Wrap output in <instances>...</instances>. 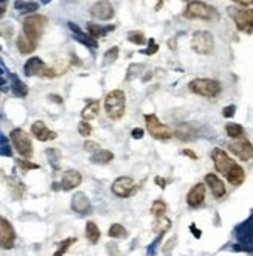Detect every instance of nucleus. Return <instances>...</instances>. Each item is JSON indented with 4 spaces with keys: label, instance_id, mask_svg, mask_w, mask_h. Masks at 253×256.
Here are the masks:
<instances>
[{
    "label": "nucleus",
    "instance_id": "1",
    "mask_svg": "<svg viewBox=\"0 0 253 256\" xmlns=\"http://www.w3.org/2000/svg\"><path fill=\"white\" fill-rule=\"evenodd\" d=\"M104 110L112 121H120L126 112V93L120 89L109 92L104 100Z\"/></svg>",
    "mask_w": 253,
    "mask_h": 256
},
{
    "label": "nucleus",
    "instance_id": "2",
    "mask_svg": "<svg viewBox=\"0 0 253 256\" xmlns=\"http://www.w3.org/2000/svg\"><path fill=\"white\" fill-rule=\"evenodd\" d=\"M189 92H193L199 97L205 98H216L222 92V85L216 79H210V78H196L191 83L188 84Z\"/></svg>",
    "mask_w": 253,
    "mask_h": 256
},
{
    "label": "nucleus",
    "instance_id": "3",
    "mask_svg": "<svg viewBox=\"0 0 253 256\" xmlns=\"http://www.w3.org/2000/svg\"><path fill=\"white\" fill-rule=\"evenodd\" d=\"M47 17L41 14H31L23 19V34H25L31 42H37L42 36V31L45 28Z\"/></svg>",
    "mask_w": 253,
    "mask_h": 256
},
{
    "label": "nucleus",
    "instance_id": "4",
    "mask_svg": "<svg viewBox=\"0 0 253 256\" xmlns=\"http://www.w3.org/2000/svg\"><path fill=\"white\" fill-rule=\"evenodd\" d=\"M236 28L242 33H253V8H228Z\"/></svg>",
    "mask_w": 253,
    "mask_h": 256
},
{
    "label": "nucleus",
    "instance_id": "5",
    "mask_svg": "<svg viewBox=\"0 0 253 256\" xmlns=\"http://www.w3.org/2000/svg\"><path fill=\"white\" fill-rule=\"evenodd\" d=\"M191 49L197 54H202V56L210 54L213 49H215V39H213V34L210 31H205V30L194 31V34L191 37Z\"/></svg>",
    "mask_w": 253,
    "mask_h": 256
},
{
    "label": "nucleus",
    "instance_id": "6",
    "mask_svg": "<svg viewBox=\"0 0 253 256\" xmlns=\"http://www.w3.org/2000/svg\"><path fill=\"white\" fill-rule=\"evenodd\" d=\"M216 16V10L205 2H189L184 11V17L186 19H201V20H211Z\"/></svg>",
    "mask_w": 253,
    "mask_h": 256
},
{
    "label": "nucleus",
    "instance_id": "7",
    "mask_svg": "<svg viewBox=\"0 0 253 256\" xmlns=\"http://www.w3.org/2000/svg\"><path fill=\"white\" fill-rule=\"evenodd\" d=\"M145 121H146V129L152 138L157 140H169L172 137V131L167 124H163L159 117L155 114H148L145 115Z\"/></svg>",
    "mask_w": 253,
    "mask_h": 256
},
{
    "label": "nucleus",
    "instance_id": "8",
    "mask_svg": "<svg viewBox=\"0 0 253 256\" xmlns=\"http://www.w3.org/2000/svg\"><path fill=\"white\" fill-rule=\"evenodd\" d=\"M10 138L13 141L16 151H17L22 157H25V158L33 157V141H31L30 135L25 131L13 129L10 134Z\"/></svg>",
    "mask_w": 253,
    "mask_h": 256
},
{
    "label": "nucleus",
    "instance_id": "9",
    "mask_svg": "<svg viewBox=\"0 0 253 256\" xmlns=\"http://www.w3.org/2000/svg\"><path fill=\"white\" fill-rule=\"evenodd\" d=\"M211 160H213V163H215V170L219 172V174H222L224 177H227L228 172H230L236 162L235 160L228 155L225 151L222 149H219V148H215L213 149V153H211Z\"/></svg>",
    "mask_w": 253,
    "mask_h": 256
},
{
    "label": "nucleus",
    "instance_id": "10",
    "mask_svg": "<svg viewBox=\"0 0 253 256\" xmlns=\"http://www.w3.org/2000/svg\"><path fill=\"white\" fill-rule=\"evenodd\" d=\"M235 233H236V238L239 239V242L244 245V250L249 252L253 249V213L250 214L249 219H246L236 227Z\"/></svg>",
    "mask_w": 253,
    "mask_h": 256
},
{
    "label": "nucleus",
    "instance_id": "11",
    "mask_svg": "<svg viewBox=\"0 0 253 256\" xmlns=\"http://www.w3.org/2000/svg\"><path fill=\"white\" fill-rule=\"evenodd\" d=\"M228 149L233 155H236L242 162H249V160L253 158V145L246 138H238V140H233L230 145H228Z\"/></svg>",
    "mask_w": 253,
    "mask_h": 256
},
{
    "label": "nucleus",
    "instance_id": "12",
    "mask_svg": "<svg viewBox=\"0 0 253 256\" xmlns=\"http://www.w3.org/2000/svg\"><path fill=\"white\" fill-rule=\"evenodd\" d=\"M16 242V231L11 222L0 216V249L11 250Z\"/></svg>",
    "mask_w": 253,
    "mask_h": 256
},
{
    "label": "nucleus",
    "instance_id": "13",
    "mask_svg": "<svg viewBox=\"0 0 253 256\" xmlns=\"http://www.w3.org/2000/svg\"><path fill=\"white\" fill-rule=\"evenodd\" d=\"M134 189H135V182H134L131 177H126V175H123V177H118L114 183H112V193L117 196V197H129Z\"/></svg>",
    "mask_w": 253,
    "mask_h": 256
},
{
    "label": "nucleus",
    "instance_id": "14",
    "mask_svg": "<svg viewBox=\"0 0 253 256\" xmlns=\"http://www.w3.org/2000/svg\"><path fill=\"white\" fill-rule=\"evenodd\" d=\"M90 14L93 16L95 19L102 20V22H107V20H112L114 19L115 11H114V6L110 5L109 2H97L95 5H92Z\"/></svg>",
    "mask_w": 253,
    "mask_h": 256
},
{
    "label": "nucleus",
    "instance_id": "15",
    "mask_svg": "<svg viewBox=\"0 0 253 256\" xmlns=\"http://www.w3.org/2000/svg\"><path fill=\"white\" fill-rule=\"evenodd\" d=\"M68 28L73 33V37L78 42H81L83 45H85L89 50H97L98 49V42L97 39H93L89 33H84V31L76 25L75 22H68Z\"/></svg>",
    "mask_w": 253,
    "mask_h": 256
},
{
    "label": "nucleus",
    "instance_id": "16",
    "mask_svg": "<svg viewBox=\"0 0 253 256\" xmlns=\"http://www.w3.org/2000/svg\"><path fill=\"white\" fill-rule=\"evenodd\" d=\"M81 182H83V175H81L80 171L67 170L64 174H62L59 187H61V189H64V191H70V189H75V188L80 187Z\"/></svg>",
    "mask_w": 253,
    "mask_h": 256
},
{
    "label": "nucleus",
    "instance_id": "17",
    "mask_svg": "<svg viewBox=\"0 0 253 256\" xmlns=\"http://www.w3.org/2000/svg\"><path fill=\"white\" fill-rule=\"evenodd\" d=\"M205 202V185L203 183H196V185L188 191L186 204L189 208H199Z\"/></svg>",
    "mask_w": 253,
    "mask_h": 256
},
{
    "label": "nucleus",
    "instance_id": "18",
    "mask_svg": "<svg viewBox=\"0 0 253 256\" xmlns=\"http://www.w3.org/2000/svg\"><path fill=\"white\" fill-rule=\"evenodd\" d=\"M31 134H33L39 141H51L58 137V134L54 131H50L44 121H34L31 124Z\"/></svg>",
    "mask_w": 253,
    "mask_h": 256
},
{
    "label": "nucleus",
    "instance_id": "19",
    "mask_svg": "<svg viewBox=\"0 0 253 256\" xmlns=\"http://www.w3.org/2000/svg\"><path fill=\"white\" fill-rule=\"evenodd\" d=\"M72 210L78 214H90L92 213V204L84 193H76L72 197Z\"/></svg>",
    "mask_w": 253,
    "mask_h": 256
},
{
    "label": "nucleus",
    "instance_id": "20",
    "mask_svg": "<svg viewBox=\"0 0 253 256\" xmlns=\"http://www.w3.org/2000/svg\"><path fill=\"white\" fill-rule=\"evenodd\" d=\"M205 183L208 185V188L211 189L213 196H215L216 199H222L225 194H227V188L224 185V182L220 180L216 174H207L205 175Z\"/></svg>",
    "mask_w": 253,
    "mask_h": 256
},
{
    "label": "nucleus",
    "instance_id": "21",
    "mask_svg": "<svg viewBox=\"0 0 253 256\" xmlns=\"http://www.w3.org/2000/svg\"><path fill=\"white\" fill-rule=\"evenodd\" d=\"M45 67L47 66L44 64V61L41 58H37V56H34V58H30L25 62V66H23V73H25L27 76H36V75L41 76L42 70Z\"/></svg>",
    "mask_w": 253,
    "mask_h": 256
},
{
    "label": "nucleus",
    "instance_id": "22",
    "mask_svg": "<svg viewBox=\"0 0 253 256\" xmlns=\"http://www.w3.org/2000/svg\"><path fill=\"white\" fill-rule=\"evenodd\" d=\"M8 76H10V81H11V90L13 93L16 95V97L19 98H25L28 95V87L27 84L22 81V79L16 75V73H8Z\"/></svg>",
    "mask_w": 253,
    "mask_h": 256
},
{
    "label": "nucleus",
    "instance_id": "23",
    "mask_svg": "<svg viewBox=\"0 0 253 256\" xmlns=\"http://www.w3.org/2000/svg\"><path fill=\"white\" fill-rule=\"evenodd\" d=\"M228 182L232 183L233 187H239L244 183V180H246V171H244V168L241 165L236 163L233 170L228 172V175L225 177Z\"/></svg>",
    "mask_w": 253,
    "mask_h": 256
},
{
    "label": "nucleus",
    "instance_id": "24",
    "mask_svg": "<svg viewBox=\"0 0 253 256\" xmlns=\"http://www.w3.org/2000/svg\"><path fill=\"white\" fill-rule=\"evenodd\" d=\"M114 160V154L107 149H98L97 153H93L90 157V162L93 165H107Z\"/></svg>",
    "mask_w": 253,
    "mask_h": 256
},
{
    "label": "nucleus",
    "instance_id": "25",
    "mask_svg": "<svg viewBox=\"0 0 253 256\" xmlns=\"http://www.w3.org/2000/svg\"><path fill=\"white\" fill-rule=\"evenodd\" d=\"M85 238L89 239L90 244H97L101 238V231H100L98 225L92 221L85 223Z\"/></svg>",
    "mask_w": 253,
    "mask_h": 256
},
{
    "label": "nucleus",
    "instance_id": "26",
    "mask_svg": "<svg viewBox=\"0 0 253 256\" xmlns=\"http://www.w3.org/2000/svg\"><path fill=\"white\" fill-rule=\"evenodd\" d=\"M17 49L22 54H30L36 50V44L31 42L25 34H19L17 37Z\"/></svg>",
    "mask_w": 253,
    "mask_h": 256
},
{
    "label": "nucleus",
    "instance_id": "27",
    "mask_svg": "<svg viewBox=\"0 0 253 256\" xmlns=\"http://www.w3.org/2000/svg\"><path fill=\"white\" fill-rule=\"evenodd\" d=\"M98 114H100V102L98 101H92L83 109L81 117L84 118V121H87V119H95L98 117Z\"/></svg>",
    "mask_w": 253,
    "mask_h": 256
},
{
    "label": "nucleus",
    "instance_id": "28",
    "mask_svg": "<svg viewBox=\"0 0 253 256\" xmlns=\"http://www.w3.org/2000/svg\"><path fill=\"white\" fill-rule=\"evenodd\" d=\"M87 30H89V34H90L93 39H97V37L106 36L109 31L114 30V27H101V25H98V23L89 22V23H87Z\"/></svg>",
    "mask_w": 253,
    "mask_h": 256
},
{
    "label": "nucleus",
    "instance_id": "29",
    "mask_svg": "<svg viewBox=\"0 0 253 256\" xmlns=\"http://www.w3.org/2000/svg\"><path fill=\"white\" fill-rule=\"evenodd\" d=\"M194 135H196L194 127L191 124H188V123L180 124L176 129V137L180 138V140H191V138H194Z\"/></svg>",
    "mask_w": 253,
    "mask_h": 256
},
{
    "label": "nucleus",
    "instance_id": "30",
    "mask_svg": "<svg viewBox=\"0 0 253 256\" xmlns=\"http://www.w3.org/2000/svg\"><path fill=\"white\" fill-rule=\"evenodd\" d=\"M225 132H227V135L230 138H233V140H238V138H242L244 137V127L241 126V124H238V123H227V126H225Z\"/></svg>",
    "mask_w": 253,
    "mask_h": 256
},
{
    "label": "nucleus",
    "instance_id": "31",
    "mask_svg": "<svg viewBox=\"0 0 253 256\" xmlns=\"http://www.w3.org/2000/svg\"><path fill=\"white\" fill-rule=\"evenodd\" d=\"M14 8L19 13H22V14H28L30 13V16H31L34 11L39 10V3L37 2H23V0H22V2H16Z\"/></svg>",
    "mask_w": 253,
    "mask_h": 256
},
{
    "label": "nucleus",
    "instance_id": "32",
    "mask_svg": "<svg viewBox=\"0 0 253 256\" xmlns=\"http://www.w3.org/2000/svg\"><path fill=\"white\" fill-rule=\"evenodd\" d=\"M154 231L155 233H159V235H165L167 231L171 228V221L168 218H157L155 222H154V225H152Z\"/></svg>",
    "mask_w": 253,
    "mask_h": 256
},
{
    "label": "nucleus",
    "instance_id": "33",
    "mask_svg": "<svg viewBox=\"0 0 253 256\" xmlns=\"http://www.w3.org/2000/svg\"><path fill=\"white\" fill-rule=\"evenodd\" d=\"M45 154L47 157H49V162L51 165V168L54 171H58L59 170V160H61V153H59V149L56 148H49L45 151Z\"/></svg>",
    "mask_w": 253,
    "mask_h": 256
},
{
    "label": "nucleus",
    "instance_id": "34",
    "mask_svg": "<svg viewBox=\"0 0 253 256\" xmlns=\"http://www.w3.org/2000/svg\"><path fill=\"white\" fill-rule=\"evenodd\" d=\"M109 236L114 239H124L128 236V231H126V228L120 225V223H114V225H110L109 228Z\"/></svg>",
    "mask_w": 253,
    "mask_h": 256
},
{
    "label": "nucleus",
    "instance_id": "35",
    "mask_svg": "<svg viewBox=\"0 0 253 256\" xmlns=\"http://www.w3.org/2000/svg\"><path fill=\"white\" fill-rule=\"evenodd\" d=\"M8 185H10V188L13 189V193L14 196H17L20 197L23 194V191H25V187H23V183L20 180H17L16 177H8Z\"/></svg>",
    "mask_w": 253,
    "mask_h": 256
},
{
    "label": "nucleus",
    "instance_id": "36",
    "mask_svg": "<svg viewBox=\"0 0 253 256\" xmlns=\"http://www.w3.org/2000/svg\"><path fill=\"white\" fill-rule=\"evenodd\" d=\"M167 210H168V206L163 201H155L151 206V213L155 218H163V216L167 214Z\"/></svg>",
    "mask_w": 253,
    "mask_h": 256
},
{
    "label": "nucleus",
    "instance_id": "37",
    "mask_svg": "<svg viewBox=\"0 0 253 256\" xmlns=\"http://www.w3.org/2000/svg\"><path fill=\"white\" fill-rule=\"evenodd\" d=\"M76 242V238H67L64 239V241H61L59 242V249L56 250V253H54L53 256H64L67 253V250L72 247L73 244Z\"/></svg>",
    "mask_w": 253,
    "mask_h": 256
},
{
    "label": "nucleus",
    "instance_id": "38",
    "mask_svg": "<svg viewBox=\"0 0 253 256\" xmlns=\"http://www.w3.org/2000/svg\"><path fill=\"white\" fill-rule=\"evenodd\" d=\"M128 41L135 44V45H143L146 42V36L145 33H141V31H129L128 33Z\"/></svg>",
    "mask_w": 253,
    "mask_h": 256
},
{
    "label": "nucleus",
    "instance_id": "39",
    "mask_svg": "<svg viewBox=\"0 0 253 256\" xmlns=\"http://www.w3.org/2000/svg\"><path fill=\"white\" fill-rule=\"evenodd\" d=\"M118 53H120V50H118V47H112V49H109L104 54V66L106 64H112L118 59Z\"/></svg>",
    "mask_w": 253,
    "mask_h": 256
},
{
    "label": "nucleus",
    "instance_id": "40",
    "mask_svg": "<svg viewBox=\"0 0 253 256\" xmlns=\"http://www.w3.org/2000/svg\"><path fill=\"white\" fill-rule=\"evenodd\" d=\"M143 66H141V64H132V66L128 68V75H126V79H128V81H131V79H134L135 78L138 73H141V71H143Z\"/></svg>",
    "mask_w": 253,
    "mask_h": 256
},
{
    "label": "nucleus",
    "instance_id": "41",
    "mask_svg": "<svg viewBox=\"0 0 253 256\" xmlns=\"http://www.w3.org/2000/svg\"><path fill=\"white\" fill-rule=\"evenodd\" d=\"M17 166L20 168V170L23 172H27L30 170H39V165L37 163H33V162H30V160H17Z\"/></svg>",
    "mask_w": 253,
    "mask_h": 256
},
{
    "label": "nucleus",
    "instance_id": "42",
    "mask_svg": "<svg viewBox=\"0 0 253 256\" xmlns=\"http://www.w3.org/2000/svg\"><path fill=\"white\" fill-rule=\"evenodd\" d=\"M14 33V28L11 23H0V36H3L5 39H10Z\"/></svg>",
    "mask_w": 253,
    "mask_h": 256
},
{
    "label": "nucleus",
    "instance_id": "43",
    "mask_svg": "<svg viewBox=\"0 0 253 256\" xmlns=\"http://www.w3.org/2000/svg\"><path fill=\"white\" fill-rule=\"evenodd\" d=\"M78 132H80L83 137H89V135L92 134V126L87 121H81L80 124H78Z\"/></svg>",
    "mask_w": 253,
    "mask_h": 256
},
{
    "label": "nucleus",
    "instance_id": "44",
    "mask_svg": "<svg viewBox=\"0 0 253 256\" xmlns=\"http://www.w3.org/2000/svg\"><path fill=\"white\" fill-rule=\"evenodd\" d=\"M148 44H149V45H148V49H146V50H143L141 53H145V54H148V56H152L154 53H157V50H159V45L155 44L154 39H149Z\"/></svg>",
    "mask_w": 253,
    "mask_h": 256
},
{
    "label": "nucleus",
    "instance_id": "45",
    "mask_svg": "<svg viewBox=\"0 0 253 256\" xmlns=\"http://www.w3.org/2000/svg\"><path fill=\"white\" fill-rule=\"evenodd\" d=\"M84 149L87 151V153H97V151L100 149V145L97 141H90V140H87L84 143Z\"/></svg>",
    "mask_w": 253,
    "mask_h": 256
},
{
    "label": "nucleus",
    "instance_id": "46",
    "mask_svg": "<svg viewBox=\"0 0 253 256\" xmlns=\"http://www.w3.org/2000/svg\"><path fill=\"white\" fill-rule=\"evenodd\" d=\"M235 114H236V106H227V107H224V110H222V115H224V118H232V117H235Z\"/></svg>",
    "mask_w": 253,
    "mask_h": 256
},
{
    "label": "nucleus",
    "instance_id": "47",
    "mask_svg": "<svg viewBox=\"0 0 253 256\" xmlns=\"http://www.w3.org/2000/svg\"><path fill=\"white\" fill-rule=\"evenodd\" d=\"M131 135H132V138L140 140V138H141V137H143V135H145V131L141 129V127H135V129H132Z\"/></svg>",
    "mask_w": 253,
    "mask_h": 256
},
{
    "label": "nucleus",
    "instance_id": "48",
    "mask_svg": "<svg viewBox=\"0 0 253 256\" xmlns=\"http://www.w3.org/2000/svg\"><path fill=\"white\" fill-rule=\"evenodd\" d=\"M0 155H5V157H11L13 155V151H11L10 145H2V146H0Z\"/></svg>",
    "mask_w": 253,
    "mask_h": 256
},
{
    "label": "nucleus",
    "instance_id": "49",
    "mask_svg": "<svg viewBox=\"0 0 253 256\" xmlns=\"http://www.w3.org/2000/svg\"><path fill=\"white\" fill-rule=\"evenodd\" d=\"M182 154L188 155L191 160H197V154L194 153V151H191V149H184V151H182Z\"/></svg>",
    "mask_w": 253,
    "mask_h": 256
},
{
    "label": "nucleus",
    "instance_id": "50",
    "mask_svg": "<svg viewBox=\"0 0 253 256\" xmlns=\"http://www.w3.org/2000/svg\"><path fill=\"white\" fill-rule=\"evenodd\" d=\"M236 6H241V8H250L253 6V0H244V2H236Z\"/></svg>",
    "mask_w": 253,
    "mask_h": 256
},
{
    "label": "nucleus",
    "instance_id": "51",
    "mask_svg": "<svg viewBox=\"0 0 253 256\" xmlns=\"http://www.w3.org/2000/svg\"><path fill=\"white\" fill-rule=\"evenodd\" d=\"M155 183H157V185H159L162 189L167 188V180H165L163 177H160V175H157V177H155Z\"/></svg>",
    "mask_w": 253,
    "mask_h": 256
},
{
    "label": "nucleus",
    "instance_id": "52",
    "mask_svg": "<svg viewBox=\"0 0 253 256\" xmlns=\"http://www.w3.org/2000/svg\"><path fill=\"white\" fill-rule=\"evenodd\" d=\"M6 13V2H3V0H0V19L3 17Z\"/></svg>",
    "mask_w": 253,
    "mask_h": 256
},
{
    "label": "nucleus",
    "instance_id": "53",
    "mask_svg": "<svg viewBox=\"0 0 253 256\" xmlns=\"http://www.w3.org/2000/svg\"><path fill=\"white\" fill-rule=\"evenodd\" d=\"M6 79L3 78V76H0V90H2V92H6L8 90V87H6Z\"/></svg>",
    "mask_w": 253,
    "mask_h": 256
},
{
    "label": "nucleus",
    "instance_id": "54",
    "mask_svg": "<svg viewBox=\"0 0 253 256\" xmlns=\"http://www.w3.org/2000/svg\"><path fill=\"white\" fill-rule=\"evenodd\" d=\"M189 230L193 231V233H194V236H196V238H201L202 231H201V230H197V228H196V225H191V227H189Z\"/></svg>",
    "mask_w": 253,
    "mask_h": 256
},
{
    "label": "nucleus",
    "instance_id": "55",
    "mask_svg": "<svg viewBox=\"0 0 253 256\" xmlns=\"http://www.w3.org/2000/svg\"><path fill=\"white\" fill-rule=\"evenodd\" d=\"M2 145H8V138L5 137L2 132H0V146H2Z\"/></svg>",
    "mask_w": 253,
    "mask_h": 256
},
{
    "label": "nucleus",
    "instance_id": "56",
    "mask_svg": "<svg viewBox=\"0 0 253 256\" xmlns=\"http://www.w3.org/2000/svg\"><path fill=\"white\" fill-rule=\"evenodd\" d=\"M50 100H53V101H58V102H62V100H61V97H58V95H50L49 97Z\"/></svg>",
    "mask_w": 253,
    "mask_h": 256
},
{
    "label": "nucleus",
    "instance_id": "57",
    "mask_svg": "<svg viewBox=\"0 0 253 256\" xmlns=\"http://www.w3.org/2000/svg\"><path fill=\"white\" fill-rule=\"evenodd\" d=\"M3 73H5V67L0 64V76H3Z\"/></svg>",
    "mask_w": 253,
    "mask_h": 256
},
{
    "label": "nucleus",
    "instance_id": "58",
    "mask_svg": "<svg viewBox=\"0 0 253 256\" xmlns=\"http://www.w3.org/2000/svg\"><path fill=\"white\" fill-rule=\"evenodd\" d=\"M162 6H163V2H160L159 5H157V6H155V10H160V8H162Z\"/></svg>",
    "mask_w": 253,
    "mask_h": 256
},
{
    "label": "nucleus",
    "instance_id": "59",
    "mask_svg": "<svg viewBox=\"0 0 253 256\" xmlns=\"http://www.w3.org/2000/svg\"><path fill=\"white\" fill-rule=\"evenodd\" d=\"M0 50H2V47H0Z\"/></svg>",
    "mask_w": 253,
    "mask_h": 256
}]
</instances>
